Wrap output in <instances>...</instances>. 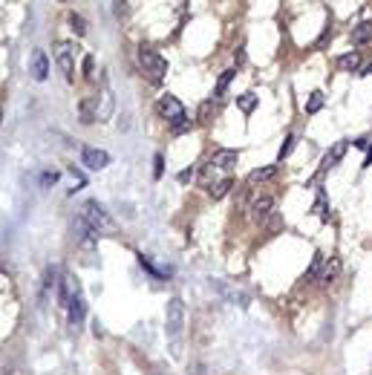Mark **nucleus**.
<instances>
[{"mask_svg": "<svg viewBox=\"0 0 372 375\" xmlns=\"http://www.w3.org/2000/svg\"><path fill=\"white\" fill-rule=\"evenodd\" d=\"M352 144H355L358 150H366V147H369L372 141H369V139H355V141H352Z\"/></svg>", "mask_w": 372, "mask_h": 375, "instance_id": "473e14b6", "label": "nucleus"}, {"mask_svg": "<svg viewBox=\"0 0 372 375\" xmlns=\"http://www.w3.org/2000/svg\"><path fill=\"white\" fill-rule=\"evenodd\" d=\"M277 176V164H266V167H257L248 173V182H266V179H274Z\"/></svg>", "mask_w": 372, "mask_h": 375, "instance_id": "2eb2a0df", "label": "nucleus"}, {"mask_svg": "<svg viewBox=\"0 0 372 375\" xmlns=\"http://www.w3.org/2000/svg\"><path fill=\"white\" fill-rule=\"evenodd\" d=\"M72 52H75V47L70 41H58L55 44V61H58L61 72H64V78L70 84L75 81V58H72Z\"/></svg>", "mask_w": 372, "mask_h": 375, "instance_id": "39448f33", "label": "nucleus"}, {"mask_svg": "<svg viewBox=\"0 0 372 375\" xmlns=\"http://www.w3.org/2000/svg\"><path fill=\"white\" fill-rule=\"evenodd\" d=\"M81 217L87 220V225L93 228L95 234H104V237H116L118 234V225H116V220L110 217V214L98 205L95 200H90V202H84V208H81Z\"/></svg>", "mask_w": 372, "mask_h": 375, "instance_id": "f257e3e1", "label": "nucleus"}, {"mask_svg": "<svg viewBox=\"0 0 372 375\" xmlns=\"http://www.w3.org/2000/svg\"><path fill=\"white\" fill-rule=\"evenodd\" d=\"M237 107H240L245 116H248V113H251V110L257 107V95H254V93H243L240 98H237Z\"/></svg>", "mask_w": 372, "mask_h": 375, "instance_id": "a211bd4d", "label": "nucleus"}, {"mask_svg": "<svg viewBox=\"0 0 372 375\" xmlns=\"http://www.w3.org/2000/svg\"><path fill=\"white\" fill-rule=\"evenodd\" d=\"M358 75H372V64H369V67H363V72H358Z\"/></svg>", "mask_w": 372, "mask_h": 375, "instance_id": "e433bc0d", "label": "nucleus"}, {"mask_svg": "<svg viewBox=\"0 0 372 375\" xmlns=\"http://www.w3.org/2000/svg\"><path fill=\"white\" fill-rule=\"evenodd\" d=\"M0 118H3V110H0Z\"/></svg>", "mask_w": 372, "mask_h": 375, "instance_id": "4c0bfd02", "label": "nucleus"}, {"mask_svg": "<svg viewBox=\"0 0 372 375\" xmlns=\"http://www.w3.org/2000/svg\"><path fill=\"white\" fill-rule=\"evenodd\" d=\"M81 162L90 167V170H104L110 164V153L101 150V147H84L81 150Z\"/></svg>", "mask_w": 372, "mask_h": 375, "instance_id": "423d86ee", "label": "nucleus"}, {"mask_svg": "<svg viewBox=\"0 0 372 375\" xmlns=\"http://www.w3.org/2000/svg\"><path fill=\"white\" fill-rule=\"evenodd\" d=\"M234 58H237V64H243V61H245V52H243V47L237 49V55H234Z\"/></svg>", "mask_w": 372, "mask_h": 375, "instance_id": "c9c22d12", "label": "nucleus"}, {"mask_svg": "<svg viewBox=\"0 0 372 375\" xmlns=\"http://www.w3.org/2000/svg\"><path fill=\"white\" fill-rule=\"evenodd\" d=\"M61 3H64V0H61Z\"/></svg>", "mask_w": 372, "mask_h": 375, "instance_id": "58836bf2", "label": "nucleus"}, {"mask_svg": "<svg viewBox=\"0 0 372 375\" xmlns=\"http://www.w3.org/2000/svg\"><path fill=\"white\" fill-rule=\"evenodd\" d=\"M55 182H58V173H55V170H47V173L41 176V185H44V188L55 185Z\"/></svg>", "mask_w": 372, "mask_h": 375, "instance_id": "cd10ccee", "label": "nucleus"}, {"mask_svg": "<svg viewBox=\"0 0 372 375\" xmlns=\"http://www.w3.org/2000/svg\"><path fill=\"white\" fill-rule=\"evenodd\" d=\"M29 72H32V78L35 81H47L49 75V58L44 49H35L32 52V58H29Z\"/></svg>", "mask_w": 372, "mask_h": 375, "instance_id": "0eeeda50", "label": "nucleus"}, {"mask_svg": "<svg viewBox=\"0 0 372 375\" xmlns=\"http://www.w3.org/2000/svg\"><path fill=\"white\" fill-rule=\"evenodd\" d=\"M323 254H320V251H317V254H314V260H312V266H309V271H306V277H314V274H320V266H323Z\"/></svg>", "mask_w": 372, "mask_h": 375, "instance_id": "b1692460", "label": "nucleus"}, {"mask_svg": "<svg viewBox=\"0 0 372 375\" xmlns=\"http://www.w3.org/2000/svg\"><path fill=\"white\" fill-rule=\"evenodd\" d=\"M323 101H326V95L320 93V90H314V93L309 95V101H306V113H317V110L323 107Z\"/></svg>", "mask_w": 372, "mask_h": 375, "instance_id": "6ab92c4d", "label": "nucleus"}, {"mask_svg": "<svg viewBox=\"0 0 372 375\" xmlns=\"http://www.w3.org/2000/svg\"><path fill=\"white\" fill-rule=\"evenodd\" d=\"M231 188H234L231 179H220V182H214V185L208 188V194H211V200H222V197H225Z\"/></svg>", "mask_w": 372, "mask_h": 375, "instance_id": "dca6fc26", "label": "nucleus"}, {"mask_svg": "<svg viewBox=\"0 0 372 375\" xmlns=\"http://www.w3.org/2000/svg\"><path fill=\"white\" fill-rule=\"evenodd\" d=\"M170 130H173V136H179V133H185V130H191V118H185V121H179V124H170Z\"/></svg>", "mask_w": 372, "mask_h": 375, "instance_id": "7c9ffc66", "label": "nucleus"}, {"mask_svg": "<svg viewBox=\"0 0 372 375\" xmlns=\"http://www.w3.org/2000/svg\"><path fill=\"white\" fill-rule=\"evenodd\" d=\"M70 29H72V32H75L78 38L87 35V21H84L81 15H75V12H72V15H70Z\"/></svg>", "mask_w": 372, "mask_h": 375, "instance_id": "412c9836", "label": "nucleus"}, {"mask_svg": "<svg viewBox=\"0 0 372 375\" xmlns=\"http://www.w3.org/2000/svg\"><path fill=\"white\" fill-rule=\"evenodd\" d=\"M360 167H372V144L366 147V159H363V164Z\"/></svg>", "mask_w": 372, "mask_h": 375, "instance_id": "f704fd0d", "label": "nucleus"}, {"mask_svg": "<svg viewBox=\"0 0 372 375\" xmlns=\"http://www.w3.org/2000/svg\"><path fill=\"white\" fill-rule=\"evenodd\" d=\"M191 176H194V167H185V170H182V173H179V182H188V179H191Z\"/></svg>", "mask_w": 372, "mask_h": 375, "instance_id": "72a5a7b5", "label": "nucleus"}, {"mask_svg": "<svg viewBox=\"0 0 372 375\" xmlns=\"http://www.w3.org/2000/svg\"><path fill=\"white\" fill-rule=\"evenodd\" d=\"M81 70H84V78H93V55H84Z\"/></svg>", "mask_w": 372, "mask_h": 375, "instance_id": "c756f323", "label": "nucleus"}, {"mask_svg": "<svg viewBox=\"0 0 372 375\" xmlns=\"http://www.w3.org/2000/svg\"><path fill=\"white\" fill-rule=\"evenodd\" d=\"M127 15V0H116V18H124Z\"/></svg>", "mask_w": 372, "mask_h": 375, "instance_id": "2f4dec72", "label": "nucleus"}, {"mask_svg": "<svg viewBox=\"0 0 372 375\" xmlns=\"http://www.w3.org/2000/svg\"><path fill=\"white\" fill-rule=\"evenodd\" d=\"M67 309H70V323H72V326H81L84 312H87V306H84V297H81V294H75Z\"/></svg>", "mask_w": 372, "mask_h": 375, "instance_id": "9b49d317", "label": "nucleus"}, {"mask_svg": "<svg viewBox=\"0 0 372 375\" xmlns=\"http://www.w3.org/2000/svg\"><path fill=\"white\" fill-rule=\"evenodd\" d=\"M314 211L320 214V220H329V214H326V194H323V191L317 194V202H314Z\"/></svg>", "mask_w": 372, "mask_h": 375, "instance_id": "393cba45", "label": "nucleus"}, {"mask_svg": "<svg viewBox=\"0 0 372 375\" xmlns=\"http://www.w3.org/2000/svg\"><path fill=\"white\" fill-rule=\"evenodd\" d=\"M199 121H202V124L211 121V101H205V104L199 107Z\"/></svg>", "mask_w": 372, "mask_h": 375, "instance_id": "c85d7f7f", "label": "nucleus"}, {"mask_svg": "<svg viewBox=\"0 0 372 375\" xmlns=\"http://www.w3.org/2000/svg\"><path fill=\"white\" fill-rule=\"evenodd\" d=\"M346 147H349V141H335V144H332V150L326 153V159H323V170L337 167V164H340V159H343V153H346Z\"/></svg>", "mask_w": 372, "mask_h": 375, "instance_id": "1a4fd4ad", "label": "nucleus"}, {"mask_svg": "<svg viewBox=\"0 0 372 375\" xmlns=\"http://www.w3.org/2000/svg\"><path fill=\"white\" fill-rule=\"evenodd\" d=\"M372 41V21H363L352 29V44L355 47H363V44H369Z\"/></svg>", "mask_w": 372, "mask_h": 375, "instance_id": "f8f14e48", "label": "nucleus"}, {"mask_svg": "<svg viewBox=\"0 0 372 375\" xmlns=\"http://www.w3.org/2000/svg\"><path fill=\"white\" fill-rule=\"evenodd\" d=\"M156 113H159L167 124H179V121L188 118L185 107H182V101H179L176 95H162V98L156 101Z\"/></svg>", "mask_w": 372, "mask_h": 375, "instance_id": "20e7f679", "label": "nucleus"}, {"mask_svg": "<svg viewBox=\"0 0 372 375\" xmlns=\"http://www.w3.org/2000/svg\"><path fill=\"white\" fill-rule=\"evenodd\" d=\"M237 162H240V153H237V150H217V153H214V164L222 167V170L237 167Z\"/></svg>", "mask_w": 372, "mask_h": 375, "instance_id": "9d476101", "label": "nucleus"}, {"mask_svg": "<svg viewBox=\"0 0 372 375\" xmlns=\"http://www.w3.org/2000/svg\"><path fill=\"white\" fill-rule=\"evenodd\" d=\"M139 263H141V266H144V269H147V271H150L153 277H159V280H162V277H164V271H159V269H156V266H153L150 260L144 257V254H139Z\"/></svg>", "mask_w": 372, "mask_h": 375, "instance_id": "a878e982", "label": "nucleus"}, {"mask_svg": "<svg viewBox=\"0 0 372 375\" xmlns=\"http://www.w3.org/2000/svg\"><path fill=\"white\" fill-rule=\"evenodd\" d=\"M214 176H217V164L211 162V164H205V170H202V176H199V182L205 188H211L214 185Z\"/></svg>", "mask_w": 372, "mask_h": 375, "instance_id": "4be33fe9", "label": "nucleus"}, {"mask_svg": "<svg viewBox=\"0 0 372 375\" xmlns=\"http://www.w3.org/2000/svg\"><path fill=\"white\" fill-rule=\"evenodd\" d=\"M335 67L340 72H355L360 67V55L358 52H346V55H337L335 58Z\"/></svg>", "mask_w": 372, "mask_h": 375, "instance_id": "ddd939ff", "label": "nucleus"}, {"mask_svg": "<svg viewBox=\"0 0 372 375\" xmlns=\"http://www.w3.org/2000/svg\"><path fill=\"white\" fill-rule=\"evenodd\" d=\"M234 75H237L234 70H225V72H222V75H220V81H217V90H214V95H225L228 84L234 81Z\"/></svg>", "mask_w": 372, "mask_h": 375, "instance_id": "aec40b11", "label": "nucleus"}, {"mask_svg": "<svg viewBox=\"0 0 372 375\" xmlns=\"http://www.w3.org/2000/svg\"><path fill=\"white\" fill-rule=\"evenodd\" d=\"M294 144H297V136H286V141H283V147H280V153H277L280 162H283V159H286V156L294 150Z\"/></svg>", "mask_w": 372, "mask_h": 375, "instance_id": "5701e85b", "label": "nucleus"}, {"mask_svg": "<svg viewBox=\"0 0 372 375\" xmlns=\"http://www.w3.org/2000/svg\"><path fill=\"white\" fill-rule=\"evenodd\" d=\"M271 211H274V200L271 197H260L251 205V217H254L257 223H266L268 217H271Z\"/></svg>", "mask_w": 372, "mask_h": 375, "instance_id": "6e6552de", "label": "nucleus"}, {"mask_svg": "<svg viewBox=\"0 0 372 375\" xmlns=\"http://www.w3.org/2000/svg\"><path fill=\"white\" fill-rule=\"evenodd\" d=\"M337 274H340V260H337V257H329L323 266H320V274H317V277H320V283H332Z\"/></svg>", "mask_w": 372, "mask_h": 375, "instance_id": "4468645a", "label": "nucleus"}, {"mask_svg": "<svg viewBox=\"0 0 372 375\" xmlns=\"http://www.w3.org/2000/svg\"><path fill=\"white\" fill-rule=\"evenodd\" d=\"M139 67H141V72H144V78H147V81L159 84L164 78V72H167V61H164L159 52L141 47L139 49Z\"/></svg>", "mask_w": 372, "mask_h": 375, "instance_id": "f03ea898", "label": "nucleus"}, {"mask_svg": "<svg viewBox=\"0 0 372 375\" xmlns=\"http://www.w3.org/2000/svg\"><path fill=\"white\" fill-rule=\"evenodd\" d=\"M98 118V110H93V98H84L81 101V121L84 124H93Z\"/></svg>", "mask_w": 372, "mask_h": 375, "instance_id": "f3484780", "label": "nucleus"}, {"mask_svg": "<svg viewBox=\"0 0 372 375\" xmlns=\"http://www.w3.org/2000/svg\"><path fill=\"white\" fill-rule=\"evenodd\" d=\"M153 164H156V167H153V176H156V179H162V173H164V159H162V153H156V156H153Z\"/></svg>", "mask_w": 372, "mask_h": 375, "instance_id": "bb28decb", "label": "nucleus"}, {"mask_svg": "<svg viewBox=\"0 0 372 375\" xmlns=\"http://www.w3.org/2000/svg\"><path fill=\"white\" fill-rule=\"evenodd\" d=\"M164 329H167V338L179 340L185 332V303L179 297L167 300V317H164Z\"/></svg>", "mask_w": 372, "mask_h": 375, "instance_id": "7ed1b4c3", "label": "nucleus"}]
</instances>
